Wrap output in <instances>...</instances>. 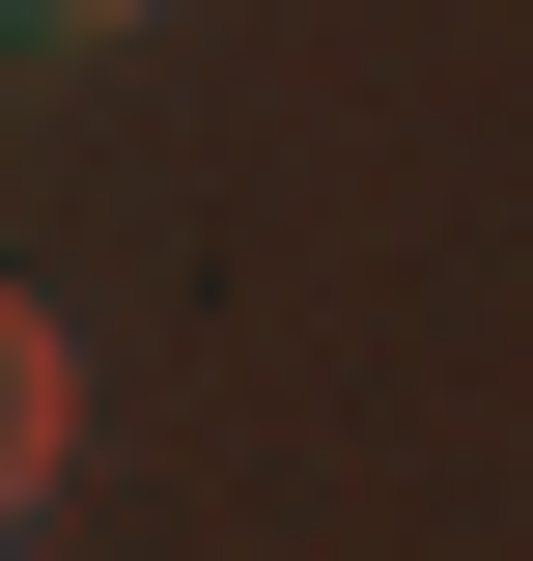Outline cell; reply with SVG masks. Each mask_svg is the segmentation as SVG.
Masks as SVG:
<instances>
[{
  "label": "cell",
  "mask_w": 533,
  "mask_h": 561,
  "mask_svg": "<svg viewBox=\"0 0 533 561\" xmlns=\"http://www.w3.org/2000/svg\"><path fill=\"white\" fill-rule=\"evenodd\" d=\"M57 449H84V365H57V309H29V280H0V534H29V505H57Z\"/></svg>",
  "instance_id": "1"
},
{
  "label": "cell",
  "mask_w": 533,
  "mask_h": 561,
  "mask_svg": "<svg viewBox=\"0 0 533 561\" xmlns=\"http://www.w3.org/2000/svg\"><path fill=\"white\" fill-rule=\"evenodd\" d=\"M0 28H29V57H113V28H140V0H0Z\"/></svg>",
  "instance_id": "2"
}]
</instances>
